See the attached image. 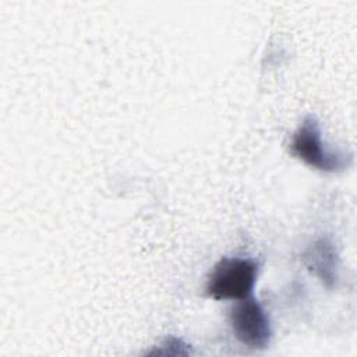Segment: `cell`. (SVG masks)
<instances>
[{
	"instance_id": "6da1fadb",
	"label": "cell",
	"mask_w": 357,
	"mask_h": 357,
	"mask_svg": "<svg viewBox=\"0 0 357 357\" xmlns=\"http://www.w3.org/2000/svg\"><path fill=\"white\" fill-rule=\"evenodd\" d=\"M289 153L307 166L326 173H337L353 163V153L329 149L322 141V132L315 116L307 114L291 135Z\"/></svg>"
},
{
	"instance_id": "7a4b0ae2",
	"label": "cell",
	"mask_w": 357,
	"mask_h": 357,
	"mask_svg": "<svg viewBox=\"0 0 357 357\" xmlns=\"http://www.w3.org/2000/svg\"><path fill=\"white\" fill-rule=\"evenodd\" d=\"M259 272L252 258L223 257L212 269L205 294L213 300H241L251 296Z\"/></svg>"
},
{
	"instance_id": "3957f363",
	"label": "cell",
	"mask_w": 357,
	"mask_h": 357,
	"mask_svg": "<svg viewBox=\"0 0 357 357\" xmlns=\"http://www.w3.org/2000/svg\"><path fill=\"white\" fill-rule=\"evenodd\" d=\"M229 322L237 340L244 346L262 350L272 339L271 319L262 304L252 296L236 300L229 312Z\"/></svg>"
},
{
	"instance_id": "277c9868",
	"label": "cell",
	"mask_w": 357,
	"mask_h": 357,
	"mask_svg": "<svg viewBox=\"0 0 357 357\" xmlns=\"http://www.w3.org/2000/svg\"><path fill=\"white\" fill-rule=\"evenodd\" d=\"M307 269L325 286L333 287L339 280V255L333 243L321 237L310 244L301 257Z\"/></svg>"
},
{
	"instance_id": "5b68a950",
	"label": "cell",
	"mask_w": 357,
	"mask_h": 357,
	"mask_svg": "<svg viewBox=\"0 0 357 357\" xmlns=\"http://www.w3.org/2000/svg\"><path fill=\"white\" fill-rule=\"evenodd\" d=\"M151 354H163V356H187L191 354V347L184 340L170 336L165 339V342L159 346V349L153 350Z\"/></svg>"
}]
</instances>
